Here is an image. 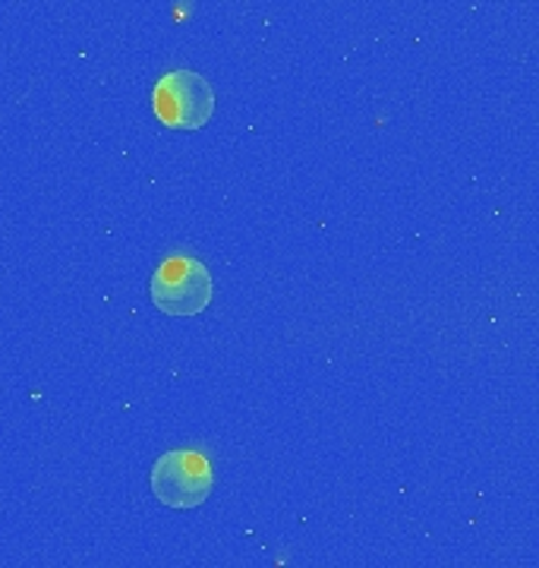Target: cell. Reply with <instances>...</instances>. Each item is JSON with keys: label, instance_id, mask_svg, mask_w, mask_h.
I'll use <instances>...</instances> for the list:
<instances>
[{"label": "cell", "instance_id": "cell-3", "mask_svg": "<svg viewBox=\"0 0 539 568\" xmlns=\"http://www.w3.org/2000/svg\"><path fill=\"white\" fill-rule=\"evenodd\" d=\"M152 111L164 126L200 130L215 114V89L202 73L171 70L152 89Z\"/></svg>", "mask_w": 539, "mask_h": 568}, {"label": "cell", "instance_id": "cell-1", "mask_svg": "<svg viewBox=\"0 0 539 568\" xmlns=\"http://www.w3.org/2000/svg\"><path fill=\"white\" fill-rule=\"evenodd\" d=\"M212 272L193 256H171L152 272L149 297L164 316H200L212 304Z\"/></svg>", "mask_w": 539, "mask_h": 568}, {"label": "cell", "instance_id": "cell-2", "mask_svg": "<svg viewBox=\"0 0 539 568\" xmlns=\"http://www.w3.org/2000/svg\"><path fill=\"white\" fill-rule=\"evenodd\" d=\"M149 484H152L155 499L167 508H196L212 496L215 470H212V462L200 452L174 448V452H164L152 465Z\"/></svg>", "mask_w": 539, "mask_h": 568}]
</instances>
